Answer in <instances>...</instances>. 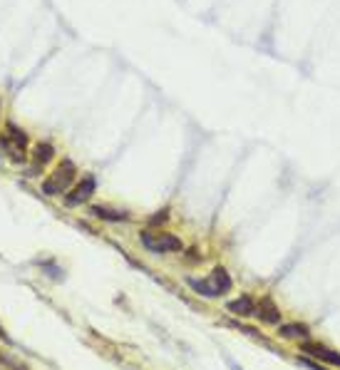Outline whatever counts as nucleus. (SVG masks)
I'll return each mask as SVG.
<instances>
[{
	"label": "nucleus",
	"instance_id": "1",
	"mask_svg": "<svg viewBox=\"0 0 340 370\" xmlns=\"http://www.w3.org/2000/svg\"><path fill=\"white\" fill-rule=\"evenodd\" d=\"M75 174H77V167H75L70 159H62L60 167H57L53 174L48 176L43 182V192L48 196H57V194H65L67 189L73 187L75 182Z\"/></svg>",
	"mask_w": 340,
	"mask_h": 370
},
{
	"label": "nucleus",
	"instance_id": "2",
	"mask_svg": "<svg viewBox=\"0 0 340 370\" xmlns=\"http://www.w3.org/2000/svg\"><path fill=\"white\" fill-rule=\"evenodd\" d=\"M0 147L8 152L12 162H23L25 159V147H28V134L20 127H15L12 122H8L3 134H0Z\"/></svg>",
	"mask_w": 340,
	"mask_h": 370
},
{
	"label": "nucleus",
	"instance_id": "3",
	"mask_svg": "<svg viewBox=\"0 0 340 370\" xmlns=\"http://www.w3.org/2000/svg\"><path fill=\"white\" fill-rule=\"evenodd\" d=\"M142 243L154 254H176L184 249L182 239L167 231H142Z\"/></svg>",
	"mask_w": 340,
	"mask_h": 370
},
{
	"label": "nucleus",
	"instance_id": "4",
	"mask_svg": "<svg viewBox=\"0 0 340 370\" xmlns=\"http://www.w3.org/2000/svg\"><path fill=\"white\" fill-rule=\"evenodd\" d=\"M95 189H97L95 176H82L79 184H75L73 192L65 194V204H70V207H79V204H85V201L95 194Z\"/></svg>",
	"mask_w": 340,
	"mask_h": 370
},
{
	"label": "nucleus",
	"instance_id": "5",
	"mask_svg": "<svg viewBox=\"0 0 340 370\" xmlns=\"http://www.w3.org/2000/svg\"><path fill=\"white\" fill-rule=\"evenodd\" d=\"M254 313H258V318H261L263 323H271V326L281 321V311H278V306L271 301V298H261V301L256 304Z\"/></svg>",
	"mask_w": 340,
	"mask_h": 370
},
{
	"label": "nucleus",
	"instance_id": "6",
	"mask_svg": "<svg viewBox=\"0 0 340 370\" xmlns=\"http://www.w3.org/2000/svg\"><path fill=\"white\" fill-rule=\"evenodd\" d=\"M303 351L308 353V355H313V358H318V360H325V363L340 365V353L330 351V348L321 346V343H305Z\"/></svg>",
	"mask_w": 340,
	"mask_h": 370
},
{
	"label": "nucleus",
	"instance_id": "7",
	"mask_svg": "<svg viewBox=\"0 0 340 370\" xmlns=\"http://www.w3.org/2000/svg\"><path fill=\"white\" fill-rule=\"evenodd\" d=\"M226 308H229L234 316H251L256 311V301L251 296H241V298H236V301H231Z\"/></svg>",
	"mask_w": 340,
	"mask_h": 370
},
{
	"label": "nucleus",
	"instance_id": "8",
	"mask_svg": "<svg viewBox=\"0 0 340 370\" xmlns=\"http://www.w3.org/2000/svg\"><path fill=\"white\" fill-rule=\"evenodd\" d=\"M211 284H214V288L219 291V296H224V293H229L231 291V276H229V271L226 268H221V266H216L214 268V273H211Z\"/></svg>",
	"mask_w": 340,
	"mask_h": 370
},
{
	"label": "nucleus",
	"instance_id": "9",
	"mask_svg": "<svg viewBox=\"0 0 340 370\" xmlns=\"http://www.w3.org/2000/svg\"><path fill=\"white\" fill-rule=\"evenodd\" d=\"M189 286L204 298H219V291L214 288L211 279H189Z\"/></svg>",
	"mask_w": 340,
	"mask_h": 370
},
{
	"label": "nucleus",
	"instance_id": "10",
	"mask_svg": "<svg viewBox=\"0 0 340 370\" xmlns=\"http://www.w3.org/2000/svg\"><path fill=\"white\" fill-rule=\"evenodd\" d=\"M92 214L97 219H104V221H127L129 219V214L115 212V209H107V207H92Z\"/></svg>",
	"mask_w": 340,
	"mask_h": 370
},
{
	"label": "nucleus",
	"instance_id": "11",
	"mask_svg": "<svg viewBox=\"0 0 340 370\" xmlns=\"http://www.w3.org/2000/svg\"><path fill=\"white\" fill-rule=\"evenodd\" d=\"M32 157H35V164H48L50 159L55 157V149H53V145L50 142H40V145L35 147V152H32Z\"/></svg>",
	"mask_w": 340,
	"mask_h": 370
},
{
	"label": "nucleus",
	"instance_id": "12",
	"mask_svg": "<svg viewBox=\"0 0 340 370\" xmlns=\"http://www.w3.org/2000/svg\"><path fill=\"white\" fill-rule=\"evenodd\" d=\"M281 333L285 335V338H305V335H308V328L305 326H301V323H291V326H283L281 328Z\"/></svg>",
	"mask_w": 340,
	"mask_h": 370
},
{
	"label": "nucleus",
	"instance_id": "13",
	"mask_svg": "<svg viewBox=\"0 0 340 370\" xmlns=\"http://www.w3.org/2000/svg\"><path fill=\"white\" fill-rule=\"evenodd\" d=\"M167 219V212H162V214H154L152 216V224H157V221H164Z\"/></svg>",
	"mask_w": 340,
	"mask_h": 370
},
{
	"label": "nucleus",
	"instance_id": "14",
	"mask_svg": "<svg viewBox=\"0 0 340 370\" xmlns=\"http://www.w3.org/2000/svg\"><path fill=\"white\" fill-rule=\"evenodd\" d=\"M231 368H234V370H241V368H238V365H236V363H234V365H231Z\"/></svg>",
	"mask_w": 340,
	"mask_h": 370
}]
</instances>
